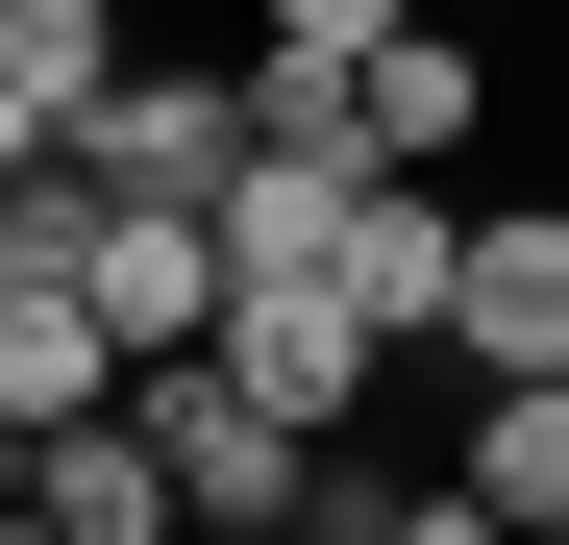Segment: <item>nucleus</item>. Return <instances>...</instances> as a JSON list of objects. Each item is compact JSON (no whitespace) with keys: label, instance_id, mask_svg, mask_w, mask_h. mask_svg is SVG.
Segmentation results:
<instances>
[{"label":"nucleus","instance_id":"obj_15","mask_svg":"<svg viewBox=\"0 0 569 545\" xmlns=\"http://www.w3.org/2000/svg\"><path fill=\"white\" fill-rule=\"evenodd\" d=\"M0 545H74V521H50V496H0Z\"/></svg>","mask_w":569,"mask_h":545},{"label":"nucleus","instance_id":"obj_7","mask_svg":"<svg viewBox=\"0 0 569 545\" xmlns=\"http://www.w3.org/2000/svg\"><path fill=\"white\" fill-rule=\"evenodd\" d=\"M322 272H347V298L397 323V347H446V298H470V199H446V174H371V199H347V248H322Z\"/></svg>","mask_w":569,"mask_h":545},{"label":"nucleus","instance_id":"obj_4","mask_svg":"<svg viewBox=\"0 0 569 545\" xmlns=\"http://www.w3.org/2000/svg\"><path fill=\"white\" fill-rule=\"evenodd\" d=\"M124 323H100V272H26L0 298V446H50V422H124Z\"/></svg>","mask_w":569,"mask_h":545},{"label":"nucleus","instance_id":"obj_14","mask_svg":"<svg viewBox=\"0 0 569 545\" xmlns=\"http://www.w3.org/2000/svg\"><path fill=\"white\" fill-rule=\"evenodd\" d=\"M371 545H496V521H470V496H397V521H371Z\"/></svg>","mask_w":569,"mask_h":545},{"label":"nucleus","instance_id":"obj_2","mask_svg":"<svg viewBox=\"0 0 569 545\" xmlns=\"http://www.w3.org/2000/svg\"><path fill=\"white\" fill-rule=\"evenodd\" d=\"M223 373H248L272 422H322V446H347V397L397 373V323H371L347 272H248V298H223Z\"/></svg>","mask_w":569,"mask_h":545},{"label":"nucleus","instance_id":"obj_8","mask_svg":"<svg viewBox=\"0 0 569 545\" xmlns=\"http://www.w3.org/2000/svg\"><path fill=\"white\" fill-rule=\"evenodd\" d=\"M26 496H50L74 545H199V496H173V446H149V397H124V422H50V446H26Z\"/></svg>","mask_w":569,"mask_h":545},{"label":"nucleus","instance_id":"obj_5","mask_svg":"<svg viewBox=\"0 0 569 545\" xmlns=\"http://www.w3.org/2000/svg\"><path fill=\"white\" fill-rule=\"evenodd\" d=\"M272 125H248V75H124L100 100V199H199L223 224V174H248Z\"/></svg>","mask_w":569,"mask_h":545},{"label":"nucleus","instance_id":"obj_6","mask_svg":"<svg viewBox=\"0 0 569 545\" xmlns=\"http://www.w3.org/2000/svg\"><path fill=\"white\" fill-rule=\"evenodd\" d=\"M470 373H569V199H470V298H446Z\"/></svg>","mask_w":569,"mask_h":545},{"label":"nucleus","instance_id":"obj_1","mask_svg":"<svg viewBox=\"0 0 569 545\" xmlns=\"http://www.w3.org/2000/svg\"><path fill=\"white\" fill-rule=\"evenodd\" d=\"M149 446H173V496H199V545H298V496H322V422H272L223 347L149 373Z\"/></svg>","mask_w":569,"mask_h":545},{"label":"nucleus","instance_id":"obj_10","mask_svg":"<svg viewBox=\"0 0 569 545\" xmlns=\"http://www.w3.org/2000/svg\"><path fill=\"white\" fill-rule=\"evenodd\" d=\"M347 125H371V174H446L470 125H496V75H470V26H397V50H347Z\"/></svg>","mask_w":569,"mask_h":545},{"label":"nucleus","instance_id":"obj_3","mask_svg":"<svg viewBox=\"0 0 569 545\" xmlns=\"http://www.w3.org/2000/svg\"><path fill=\"white\" fill-rule=\"evenodd\" d=\"M223 298H248V248H223L199 199H100V323H124V373H199Z\"/></svg>","mask_w":569,"mask_h":545},{"label":"nucleus","instance_id":"obj_11","mask_svg":"<svg viewBox=\"0 0 569 545\" xmlns=\"http://www.w3.org/2000/svg\"><path fill=\"white\" fill-rule=\"evenodd\" d=\"M0 75H26V100H50L74 149H100V100H124L149 50H124V0H0Z\"/></svg>","mask_w":569,"mask_h":545},{"label":"nucleus","instance_id":"obj_12","mask_svg":"<svg viewBox=\"0 0 569 545\" xmlns=\"http://www.w3.org/2000/svg\"><path fill=\"white\" fill-rule=\"evenodd\" d=\"M397 26H421V0H272V50H322V75H347V50H397Z\"/></svg>","mask_w":569,"mask_h":545},{"label":"nucleus","instance_id":"obj_13","mask_svg":"<svg viewBox=\"0 0 569 545\" xmlns=\"http://www.w3.org/2000/svg\"><path fill=\"white\" fill-rule=\"evenodd\" d=\"M26 174H74V125L26 100V75H0V199H26Z\"/></svg>","mask_w":569,"mask_h":545},{"label":"nucleus","instance_id":"obj_9","mask_svg":"<svg viewBox=\"0 0 569 545\" xmlns=\"http://www.w3.org/2000/svg\"><path fill=\"white\" fill-rule=\"evenodd\" d=\"M496 545H569V373H470V472H446Z\"/></svg>","mask_w":569,"mask_h":545}]
</instances>
